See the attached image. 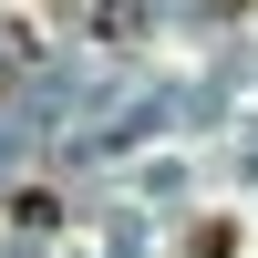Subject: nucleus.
Returning a JSON list of instances; mask_svg holds the SVG:
<instances>
[{
	"label": "nucleus",
	"instance_id": "1",
	"mask_svg": "<svg viewBox=\"0 0 258 258\" xmlns=\"http://www.w3.org/2000/svg\"><path fill=\"white\" fill-rule=\"evenodd\" d=\"M11 217H21V227H52V217H62V197H52V186H21V197H11Z\"/></svg>",
	"mask_w": 258,
	"mask_h": 258
}]
</instances>
